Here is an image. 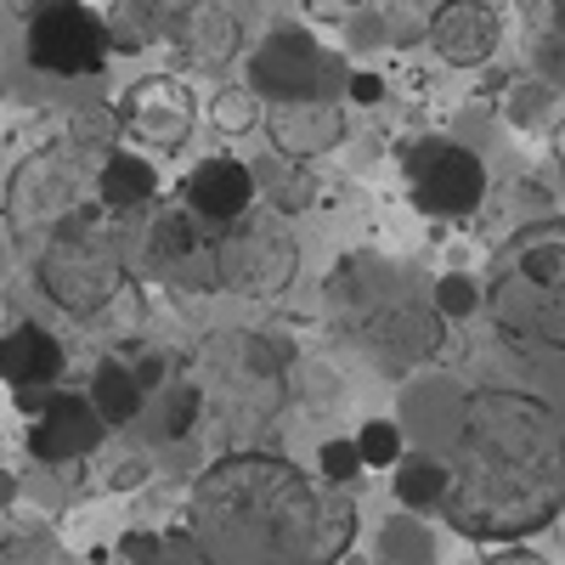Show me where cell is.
I'll return each mask as SVG.
<instances>
[{
    "instance_id": "6da1fadb",
    "label": "cell",
    "mask_w": 565,
    "mask_h": 565,
    "mask_svg": "<svg viewBox=\"0 0 565 565\" xmlns=\"http://www.w3.org/2000/svg\"><path fill=\"white\" fill-rule=\"evenodd\" d=\"M447 458V526L476 543H514L565 509V424L543 396L469 391Z\"/></svg>"
},
{
    "instance_id": "7a4b0ae2",
    "label": "cell",
    "mask_w": 565,
    "mask_h": 565,
    "mask_svg": "<svg viewBox=\"0 0 565 565\" xmlns=\"http://www.w3.org/2000/svg\"><path fill=\"white\" fill-rule=\"evenodd\" d=\"M204 565H334L356 543V503L266 452H232L193 487Z\"/></svg>"
},
{
    "instance_id": "3957f363",
    "label": "cell",
    "mask_w": 565,
    "mask_h": 565,
    "mask_svg": "<svg viewBox=\"0 0 565 565\" xmlns=\"http://www.w3.org/2000/svg\"><path fill=\"white\" fill-rule=\"evenodd\" d=\"M328 306L334 328L380 362L385 373H413L441 351V311L430 295H418L407 271L380 255H351L328 277Z\"/></svg>"
},
{
    "instance_id": "277c9868",
    "label": "cell",
    "mask_w": 565,
    "mask_h": 565,
    "mask_svg": "<svg viewBox=\"0 0 565 565\" xmlns=\"http://www.w3.org/2000/svg\"><path fill=\"white\" fill-rule=\"evenodd\" d=\"M487 306L514 345L565 351V232L514 249L492 277Z\"/></svg>"
},
{
    "instance_id": "5b68a950",
    "label": "cell",
    "mask_w": 565,
    "mask_h": 565,
    "mask_svg": "<svg viewBox=\"0 0 565 565\" xmlns=\"http://www.w3.org/2000/svg\"><path fill=\"white\" fill-rule=\"evenodd\" d=\"M407 199L418 215H436V221H463L487 204V159L463 141H447V136H424L407 148Z\"/></svg>"
},
{
    "instance_id": "8992f818",
    "label": "cell",
    "mask_w": 565,
    "mask_h": 565,
    "mask_svg": "<svg viewBox=\"0 0 565 565\" xmlns=\"http://www.w3.org/2000/svg\"><path fill=\"white\" fill-rule=\"evenodd\" d=\"M249 90L260 103H311V97H340L345 68L334 52H322L317 34L306 29H271L249 52Z\"/></svg>"
},
{
    "instance_id": "52a82bcc",
    "label": "cell",
    "mask_w": 565,
    "mask_h": 565,
    "mask_svg": "<svg viewBox=\"0 0 565 565\" xmlns=\"http://www.w3.org/2000/svg\"><path fill=\"white\" fill-rule=\"evenodd\" d=\"M29 68L52 79H79L108 63V18H97L85 0H40L23 29Z\"/></svg>"
},
{
    "instance_id": "ba28073f",
    "label": "cell",
    "mask_w": 565,
    "mask_h": 565,
    "mask_svg": "<svg viewBox=\"0 0 565 565\" xmlns=\"http://www.w3.org/2000/svg\"><path fill=\"white\" fill-rule=\"evenodd\" d=\"M300 271V244L277 221L238 215L232 226H215V282L238 295H277Z\"/></svg>"
},
{
    "instance_id": "9c48e42d",
    "label": "cell",
    "mask_w": 565,
    "mask_h": 565,
    "mask_svg": "<svg viewBox=\"0 0 565 565\" xmlns=\"http://www.w3.org/2000/svg\"><path fill=\"white\" fill-rule=\"evenodd\" d=\"M40 282L63 311L97 317L103 306H114L119 282H125V266H119L108 238H97V232H68V238H57L52 249H45Z\"/></svg>"
},
{
    "instance_id": "30bf717a",
    "label": "cell",
    "mask_w": 565,
    "mask_h": 565,
    "mask_svg": "<svg viewBox=\"0 0 565 565\" xmlns=\"http://www.w3.org/2000/svg\"><path fill=\"white\" fill-rule=\"evenodd\" d=\"M119 125L130 141L141 148H159V153H175L186 148V136L199 125V103L175 74H153V79H136L119 103Z\"/></svg>"
},
{
    "instance_id": "8fae6325",
    "label": "cell",
    "mask_w": 565,
    "mask_h": 565,
    "mask_svg": "<svg viewBox=\"0 0 565 565\" xmlns=\"http://www.w3.org/2000/svg\"><path fill=\"white\" fill-rule=\"evenodd\" d=\"M148 266L175 289H215V226H204L193 210H164L148 226Z\"/></svg>"
},
{
    "instance_id": "7c38bea8",
    "label": "cell",
    "mask_w": 565,
    "mask_h": 565,
    "mask_svg": "<svg viewBox=\"0 0 565 565\" xmlns=\"http://www.w3.org/2000/svg\"><path fill=\"white\" fill-rule=\"evenodd\" d=\"M12 226L45 232L74 210V153L68 148H40L29 164L12 170V193H7Z\"/></svg>"
},
{
    "instance_id": "4fadbf2b",
    "label": "cell",
    "mask_w": 565,
    "mask_h": 565,
    "mask_svg": "<svg viewBox=\"0 0 565 565\" xmlns=\"http://www.w3.org/2000/svg\"><path fill=\"white\" fill-rule=\"evenodd\" d=\"M103 441H108V424H103L97 407H90V396H79V391H52V402H45L40 418L29 424V452L45 469L90 458Z\"/></svg>"
},
{
    "instance_id": "5bb4252c",
    "label": "cell",
    "mask_w": 565,
    "mask_h": 565,
    "mask_svg": "<svg viewBox=\"0 0 565 565\" xmlns=\"http://www.w3.org/2000/svg\"><path fill=\"white\" fill-rule=\"evenodd\" d=\"M255 199H260L255 193V170L244 159H232V153H210L181 181V204L193 210L204 226H232L238 215L255 210Z\"/></svg>"
},
{
    "instance_id": "9a60e30c",
    "label": "cell",
    "mask_w": 565,
    "mask_h": 565,
    "mask_svg": "<svg viewBox=\"0 0 565 565\" xmlns=\"http://www.w3.org/2000/svg\"><path fill=\"white\" fill-rule=\"evenodd\" d=\"M503 45V18L487 0H441L430 18V52L447 68H481Z\"/></svg>"
},
{
    "instance_id": "2e32d148",
    "label": "cell",
    "mask_w": 565,
    "mask_h": 565,
    "mask_svg": "<svg viewBox=\"0 0 565 565\" xmlns=\"http://www.w3.org/2000/svg\"><path fill=\"white\" fill-rule=\"evenodd\" d=\"M271 148L289 159H317L334 141H345V108L340 97H311V103H266Z\"/></svg>"
},
{
    "instance_id": "e0dca14e",
    "label": "cell",
    "mask_w": 565,
    "mask_h": 565,
    "mask_svg": "<svg viewBox=\"0 0 565 565\" xmlns=\"http://www.w3.org/2000/svg\"><path fill=\"white\" fill-rule=\"evenodd\" d=\"M463 385H452V380H441V373H430V380H418V385H407V396H402V430H418L424 436V452H441L447 441H452V430H458V413H463Z\"/></svg>"
},
{
    "instance_id": "ac0fdd59",
    "label": "cell",
    "mask_w": 565,
    "mask_h": 565,
    "mask_svg": "<svg viewBox=\"0 0 565 565\" xmlns=\"http://www.w3.org/2000/svg\"><path fill=\"white\" fill-rule=\"evenodd\" d=\"M57 373H63V345H57L52 328L23 322L0 340V380L12 391L18 385H57Z\"/></svg>"
},
{
    "instance_id": "d6986e66",
    "label": "cell",
    "mask_w": 565,
    "mask_h": 565,
    "mask_svg": "<svg viewBox=\"0 0 565 565\" xmlns=\"http://www.w3.org/2000/svg\"><path fill=\"white\" fill-rule=\"evenodd\" d=\"M97 193L108 210H148L159 199V164L136 148H114L97 164Z\"/></svg>"
},
{
    "instance_id": "ffe728a7",
    "label": "cell",
    "mask_w": 565,
    "mask_h": 565,
    "mask_svg": "<svg viewBox=\"0 0 565 565\" xmlns=\"http://www.w3.org/2000/svg\"><path fill=\"white\" fill-rule=\"evenodd\" d=\"M90 407L103 413V424L108 430H130V424L141 418V407H148V391H141V380H136V367H125V362H103L97 373H90Z\"/></svg>"
},
{
    "instance_id": "44dd1931",
    "label": "cell",
    "mask_w": 565,
    "mask_h": 565,
    "mask_svg": "<svg viewBox=\"0 0 565 565\" xmlns=\"http://www.w3.org/2000/svg\"><path fill=\"white\" fill-rule=\"evenodd\" d=\"M391 487H396V503L413 509V514H441L447 503V458L441 452H402V463L391 469Z\"/></svg>"
},
{
    "instance_id": "7402d4cb",
    "label": "cell",
    "mask_w": 565,
    "mask_h": 565,
    "mask_svg": "<svg viewBox=\"0 0 565 565\" xmlns=\"http://www.w3.org/2000/svg\"><path fill=\"white\" fill-rule=\"evenodd\" d=\"M255 170V193L277 210V215H295V210H306L311 204V170H306V159H289V153H271V164H249Z\"/></svg>"
},
{
    "instance_id": "603a6c76",
    "label": "cell",
    "mask_w": 565,
    "mask_h": 565,
    "mask_svg": "<svg viewBox=\"0 0 565 565\" xmlns=\"http://www.w3.org/2000/svg\"><path fill=\"white\" fill-rule=\"evenodd\" d=\"M436 559H441V548H436V532L424 514L402 509L380 526V565H436Z\"/></svg>"
},
{
    "instance_id": "cb8c5ba5",
    "label": "cell",
    "mask_w": 565,
    "mask_h": 565,
    "mask_svg": "<svg viewBox=\"0 0 565 565\" xmlns=\"http://www.w3.org/2000/svg\"><path fill=\"white\" fill-rule=\"evenodd\" d=\"M356 452H362V469H396L407 452V430L396 418H367L356 430Z\"/></svg>"
},
{
    "instance_id": "d4e9b609",
    "label": "cell",
    "mask_w": 565,
    "mask_h": 565,
    "mask_svg": "<svg viewBox=\"0 0 565 565\" xmlns=\"http://www.w3.org/2000/svg\"><path fill=\"white\" fill-rule=\"evenodd\" d=\"M481 282L469 277V271H441L436 282H430V306L441 311V322H463V317H476L481 311Z\"/></svg>"
},
{
    "instance_id": "484cf974",
    "label": "cell",
    "mask_w": 565,
    "mask_h": 565,
    "mask_svg": "<svg viewBox=\"0 0 565 565\" xmlns=\"http://www.w3.org/2000/svg\"><path fill=\"white\" fill-rule=\"evenodd\" d=\"M260 119H266V114H260V97H255L249 85H226L221 97L210 103V125H215L221 136H249Z\"/></svg>"
},
{
    "instance_id": "4316f807",
    "label": "cell",
    "mask_w": 565,
    "mask_h": 565,
    "mask_svg": "<svg viewBox=\"0 0 565 565\" xmlns=\"http://www.w3.org/2000/svg\"><path fill=\"white\" fill-rule=\"evenodd\" d=\"M548 108H554V85H548V79L509 85V97H503V114H509V125H521V130L543 125V119H548Z\"/></svg>"
},
{
    "instance_id": "83f0119b",
    "label": "cell",
    "mask_w": 565,
    "mask_h": 565,
    "mask_svg": "<svg viewBox=\"0 0 565 565\" xmlns=\"http://www.w3.org/2000/svg\"><path fill=\"white\" fill-rule=\"evenodd\" d=\"M317 469H322V481L328 487H351L362 476V452H356V436H334V441H322L317 452Z\"/></svg>"
},
{
    "instance_id": "f1b7e54d",
    "label": "cell",
    "mask_w": 565,
    "mask_h": 565,
    "mask_svg": "<svg viewBox=\"0 0 565 565\" xmlns=\"http://www.w3.org/2000/svg\"><path fill=\"white\" fill-rule=\"evenodd\" d=\"M119 554H125V565H164V543L153 532H125Z\"/></svg>"
},
{
    "instance_id": "f546056e",
    "label": "cell",
    "mask_w": 565,
    "mask_h": 565,
    "mask_svg": "<svg viewBox=\"0 0 565 565\" xmlns=\"http://www.w3.org/2000/svg\"><path fill=\"white\" fill-rule=\"evenodd\" d=\"M345 103H356V108H380V103H385V79H380V74H367V68L345 74Z\"/></svg>"
},
{
    "instance_id": "4dcf8cb0",
    "label": "cell",
    "mask_w": 565,
    "mask_h": 565,
    "mask_svg": "<svg viewBox=\"0 0 565 565\" xmlns=\"http://www.w3.org/2000/svg\"><path fill=\"white\" fill-rule=\"evenodd\" d=\"M537 79H548L554 90H565V34H554L548 45H537Z\"/></svg>"
},
{
    "instance_id": "1f68e13d",
    "label": "cell",
    "mask_w": 565,
    "mask_h": 565,
    "mask_svg": "<svg viewBox=\"0 0 565 565\" xmlns=\"http://www.w3.org/2000/svg\"><path fill=\"white\" fill-rule=\"evenodd\" d=\"M12 396H18V413H29V418H40V407H45V402H52V385H18Z\"/></svg>"
},
{
    "instance_id": "d6a6232c",
    "label": "cell",
    "mask_w": 565,
    "mask_h": 565,
    "mask_svg": "<svg viewBox=\"0 0 565 565\" xmlns=\"http://www.w3.org/2000/svg\"><path fill=\"white\" fill-rule=\"evenodd\" d=\"M481 565H554V559H543L537 548H498V554H487Z\"/></svg>"
},
{
    "instance_id": "836d02e7",
    "label": "cell",
    "mask_w": 565,
    "mask_h": 565,
    "mask_svg": "<svg viewBox=\"0 0 565 565\" xmlns=\"http://www.w3.org/2000/svg\"><path fill=\"white\" fill-rule=\"evenodd\" d=\"M306 12L322 18V23H334V18H351L356 12V0H306Z\"/></svg>"
},
{
    "instance_id": "e575fe53",
    "label": "cell",
    "mask_w": 565,
    "mask_h": 565,
    "mask_svg": "<svg viewBox=\"0 0 565 565\" xmlns=\"http://www.w3.org/2000/svg\"><path fill=\"white\" fill-rule=\"evenodd\" d=\"M136 380H141V391H159V385H164V362H159V356H148V362L136 367Z\"/></svg>"
},
{
    "instance_id": "d590c367",
    "label": "cell",
    "mask_w": 565,
    "mask_h": 565,
    "mask_svg": "<svg viewBox=\"0 0 565 565\" xmlns=\"http://www.w3.org/2000/svg\"><path fill=\"white\" fill-rule=\"evenodd\" d=\"M548 148H554V164L565 170V119H554V125H548Z\"/></svg>"
},
{
    "instance_id": "8d00e7d4",
    "label": "cell",
    "mask_w": 565,
    "mask_h": 565,
    "mask_svg": "<svg viewBox=\"0 0 565 565\" xmlns=\"http://www.w3.org/2000/svg\"><path fill=\"white\" fill-rule=\"evenodd\" d=\"M18 498V476H7V469H0V509H7Z\"/></svg>"
},
{
    "instance_id": "74e56055",
    "label": "cell",
    "mask_w": 565,
    "mask_h": 565,
    "mask_svg": "<svg viewBox=\"0 0 565 565\" xmlns=\"http://www.w3.org/2000/svg\"><path fill=\"white\" fill-rule=\"evenodd\" d=\"M554 34H565V0H554Z\"/></svg>"
},
{
    "instance_id": "f35d334b",
    "label": "cell",
    "mask_w": 565,
    "mask_h": 565,
    "mask_svg": "<svg viewBox=\"0 0 565 565\" xmlns=\"http://www.w3.org/2000/svg\"><path fill=\"white\" fill-rule=\"evenodd\" d=\"M559 532H565V509H559Z\"/></svg>"
}]
</instances>
